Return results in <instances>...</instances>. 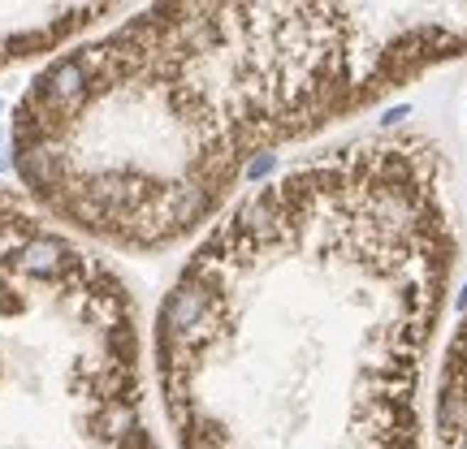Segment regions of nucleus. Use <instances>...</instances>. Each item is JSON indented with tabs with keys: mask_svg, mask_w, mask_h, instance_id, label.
<instances>
[{
	"mask_svg": "<svg viewBox=\"0 0 467 449\" xmlns=\"http://www.w3.org/2000/svg\"><path fill=\"white\" fill-rule=\"evenodd\" d=\"M458 234L441 147L359 134L234 203L156 311L178 449H424Z\"/></svg>",
	"mask_w": 467,
	"mask_h": 449,
	"instance_id": "1",
	"label": "nucleus"
},
{
	"mask_svg": "<svg viewBox=\"0 0 467 449\" xmlns=\"http://www.w3.org/2000/svg\"><path fill=\"white\" fill-rule=\"evenodd\" d=\"M467 56V5H151L31 78L22 199L78 242L161 255L247 168Z\"/></svg>",
	"mask_w": 467,
	"mask_h": 449,
	"instance_id": "2",
	"label": "nucleus"
},
{
	"mask_svg": "<svg viewBox=\"0 0 467 449\" xmlns=\"http://www.w3.org/2000/svg\"><path fill=\"white\" fill-rule=\"evenodd\" d=\"M0 449H161L122 272L0 186Z\"/></svg>",
	"mask_w": 467,
	"mask_h": 449,
	"instance_id": "3",
	"label": "nucleus"
},
{
	"mask_svg": "<svg viewBox=\"0 0 467 449\" xmlns=\"http://www.w3.org/2000/svg\"><path fill=\"white\" fill-rule=\"evenodd\" d=\"M122 13L117 5H0V70L52 56L78 35L95 31L104 18Z\"/></svg>",
	"mask_w": 467,
	"mask_h": 449,
	"instance_id": "4",
	"label": "nucleus"
},
{
	"mask_svg": "<svg viewBox=\"0 0 467 449\" xmlns=\"http://www.w3.org/2000/svg\"><path fill=\"white\" fill-rule=\"evenodd\" d=\"M437 449H467V315L450 337L437 380Z\"/></svg>",
	"mask_w": 467,
	"mask_h": 449,
	"instance_id": "5",
	"label": "nucleus"
}]
</instances>
